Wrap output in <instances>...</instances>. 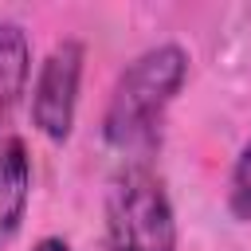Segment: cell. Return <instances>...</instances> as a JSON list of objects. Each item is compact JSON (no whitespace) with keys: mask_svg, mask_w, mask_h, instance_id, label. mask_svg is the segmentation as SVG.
Here are the masks:
<instances>
[{"mask_svg":"<svg viewBox=\"0 0 251 251\" xmlns=\"http://www.w3.org/2000/svg\"><path fill=\"white\" fill-rule=\"evenodd\" d=\"M184 82H188V51L180 43L145 47L133 63H126L106 98L102 141L118 153L149 149Z\"/></svg>","mask_w":251,"mask_h":251,"instance_id":"obj_1","label":"cell"},{"mask_svg":"<svg viewBox=\"0 0 251 251\" xmlns=\"http://www.w3.org/2000/svg\"><path fill=\"white\" fill-rule=\"evenodd\" d=\"M98 251H176V212L149 165L129 161L110 180Z\"/></svg>","mask_w":251,"mask_h":251,"instance_id":"obj_2","label":"cell"},{"mask_svg":"<svg viewBox=\"0 0 251 251\" xmlns=\"http://www.w3.org/2000/svg\"><path fill=\"white\" fill-rule=\"evenodd\" d=\"M82 67H86V47L82 39H59L31 82V126L63 145L75 129V114H78V86H82Z\"/></svg>","mask_w":251,"mask_h":251,"instance_id":"obj_3","label":"cell"},{"mask_svg":"<svg viewBox=\"0 0 251 251\" xmlns=\"http://www.w3.org/2000/svg\"><path fill=\"white\" fill-rule=\"evenodd\" d=\"M31 204V153L20 137L0 141V247L16 239Z\"/></svg>","mask_w":251,"mask_h":251,"instance_id":"obj_4","label":"cell"},{"mask_svg":"<svg viewBox=\"0 0 251 251\" xmlns=\"http://www.w3.org/2000/svg\"><path fill=\"white\" fill-rule=\"evenodd\" d=\"M31 82V39L24 24L0 20V126L16 114Z\"/></svg>","mask_w":251,"mask_h":251,"instance_id":"obj_5","label":"cell"},{"mask_svg":"<svg viewBox=\"0 0 251 251\" xmlns=\"http://www.w3.org/2000/svg\"><path fill=\"white\" fill-rule=\"evenodd\" d=\"M227 212L239 224H251V137L235 153V165L227 173Z\"/></svg>","mask_w":251,"mask_h":251,"instance_id":"obj_6","label":"cell"},{"mask_svg":"<svg viewBox=\"0 0 251 251\" xmlns=\"http://www.w3.org/2000/svg\"><path fill=\"white\" fill-rule=\"evenodd\" d=\"M31 251H71V243L63 235H43V239L31 243Z\"/></svg>","mask_w":251,"mask_h":251,"instance_id":"obj_7","label":"cell"}]
</instances>
